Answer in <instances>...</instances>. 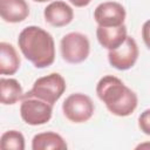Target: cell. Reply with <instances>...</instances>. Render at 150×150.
Segmentation results:
<instances>
[{"instance_id": "obj_8", "label": "cell", "mask_w": 150, "mask_h": 150, "mask_svg": "<svg viewBox=\"0 0 150 150\" xmlns=\"http://www.w3.org/2000/svg\"><path fill=\"white\" fill-rule=\"evenodd\" d=\"M127 16L125 8L122 4L116 1H104L100 4L94 11V19L97 26L114 27L124 25Z\"/></svg>"}, {"instance_id": "obj_9", "label": "cell", "mask_w": 150, "mask_h": 150, "mask_svg": "<svg viewBox=\"0 0 150 150\" xmlns=\"http://www.w3.org/2000/svg\"><path fill=\"white\" fill-rule=\"evenodd\" d=\"M43 18L53 27H66L74 19V9L62 0L49 2L43 9Z\"/></svg>"}, {"instance_id": "obj_20", "label": "cell", "mask_w": 150, "mask_h": 150, "mask_svg": "<svg viewBox=\"0 0 150 150\" xmlns=\"http://www.w3.org/2000/svg\"><path fill=\"white\" fill-rule=\"evenodd\" d=\"M35 2H47V1H52V0H33Z\"/></svg>"}, {"instance_id": "obj_14", "label": "cell", "mask_w": 150, "mask_h": 150, "mask_svg": "<svg viewBox=\"0 0 150 150\" xmlns=\"http://www.w3.org/2000/svg\"><path fill=\"white\" fill-rule=\"evenodd\" d=\"M23 90L21 83L13 77L0 79V101L4 105H13L22 100Z\"/></svg>"}, {"instance_id": "obj_17", "label": "cell", "mask_w": 150, "mask_h": 150, "mask_svg": "<svg viewBox=\"0 0 150 150\" xmlns=\"http://www.w3.org/2000/svg\"><path fill=\"white\" fill-rule=\"evenodd\" d=\"M141 34H142V39H143L144 45H145L146 48L150 50V19L146 20V21L143 23Z\"/></svg>"}, {"instance_id": "obj_2", "label": "cell", "mask_w": 150, "mask_h": 150, "mask_svg": "<svg viewBox=\"0 0 150 150\" xmlns=\"http://www.w3.org/2000/svg\"><path fill=\"white\" fill-rule=\"evenodd\" d=\"M96 95L109 112L118 117L130 116L138 104L137 94L114 75H105L98 80Z\"/></svg>"}, {"instance_id": "obj_4", "label": "cell", "mask_w": 150, "mask_h": 150, "mask_svg": "<svg viewBox=\"0 0 150 150\" xmlns=\"http://www.w3.org/2000/svg\"><path fill=\"white\" fill-rule=\"evenodd\" d=\"M62 59L71 64L86 61L90 53V42L87 35L80 32H70L62 36L60 41Z\"/></svg>"}, {"instance_id": "obj_16", "label": "cell", "mask_w": 150, "mask_h": 150, "mask_svg": "<svg viewBox=\"0 0 150 150\" xmlns=\"http://www.w3.org/2000/svg\"><path fill=\"white\" fill-rule=\"evenodd\" d=\"M138 128L143 134L150 136V109H145L138 116Z\"/></svg>"}, {"instance_id": "obj_12", "label": "cell", "mask_w": 150, "mask_h": 150, "mask_svg": "<svg viewBox=\"0 0 150 150\" xmlns=\"http://www.w3.org/2000/svg\"><path fill=\"white\" fill-rule=\"evenodd\" d=\"M21 64L20 56L12 43L1 41L0 42V74L1 75H14Z\"/></svg>"}, {"instance_id": "obj_5", "label": "cell", "mask_w": 150, "mask_h": 150, "mask_svg": "<svg viewBox=\"0 0 150 150\" xmlns=\"http://www.w3.org/2000/svg\"><path fill=\"white\" fill-rule=\"evenodd\" d=\"M95 111L91 98L82 93L70 94L62 103V112L64 117L76 124L89 121Z\"/></svg>"}, {"instance_id": "obj_1", "label": "cell", "mask_w": 150, "mask_h": 150, "mask_svg": "<svg viewBox=\"0 0 150 150\" xmlns=\"http://www.w3.org/2000/svg\"><path fill=\"white\" fill-rule=\"evenodd\" d=\"M21 54L39 69L52 66L55 61V42L49 32L39 26L25 27L18 36Z\"/></svg>"}, {"instance_id": "obj_19", "label": "cell", "mask_w": 150, "mask_h": 150, "mask_svg": "<svg viewBox=\"0 0 150 150\" xmlns=\"http://www.w3.org/2000/svg\"><path fill=\"white\" fill-rule=\"evenodd\" d=\"M136 149H150V143L149 142L139 143L138 145H136Z\"/></svg>"}, {"instance_id": "obj_13", "label": "cell", "mask_w": 150, "mask_h": 150, "mask_svg": "<svg viewBox=\"0 0 150 150\" xmlns=\"http://www.w3.org/2000/svg\"><path fill=\"white\" fill-rule=\"evenodd\" d=\"M64 138L54 131H45L34 135L32 139L33 150H67Z\"/></svg>"}, {"instance_id": "obj_6", "label": "cell", "mask_w": 150, "mask_h": 150, "mask_svg": "<svg viewBox=\"0 0 150 150\" xmlns=\"http://www.w3.org/2000/svg\"><path fill=\"white\" fill-rule=\"evenodd\" d=\"M20 116L28 125H43L53 116V105L40 98L23 94L20 104Z\"/></svg>"}, {"instance_id": "obj_3", "label": "cell", "mask_w": 150, "mask_h": 150, "mask_svg": "<svg viewBox=\"0 0 150 150\" xmlns=\"http://www.w3.org/2000/svg\"><path fill=\"white\" fill-rule=\"evenodd\" d=\"M67 89L64 77L59 73H50L46 76L36 79L30 90L25 93L27 96L40 98L52 105H54Z\"/></svg>"}, {"instance_id": "obj_7", "label": "cell", "mask_w": 150, "mask_h": 150, "mask_svg": "<svg viewBox=\"0 0 150 150\" xmlns=\"http://www.w3.org/2000/svg\"><path fill=\"white\" fill-rule=\"evenodd\" d=\"M139 56V49L134 38L129 36L116 49L108 50V61L117 70H128L135 66Z\"/></svg>"}, {"instance_id": "obj_11", "label": "cell", "mask_w": 150, "mask_h": 150, "mask_svg": "<svg viewBox=\"0 0 150 150\" xmlns=\"http://www.w3.org/2000/svg\"><path fill=\"white\" fill-rule=\"evenodd\" d=\"M29 15V6L26 0H0V16L5 22L19 23Z\"/></svg>"}, {"instance_id": "obj_10", "label": "cell", "mask_w": 150, "mask_h": 150, "mask_svg": "<svg viewBox=\"0 0 150 150\" xmlns=\"http://www.w3.org/2000/svg\"><path fill=\"white\" fill-rule=\"evenodd\" d=\"M127 38H128V30L125 25L114 26V27L97 26L96 28V39L98 43L108 50L118 48L125 41Z\"/></svg>"}, {"instance_id": "obj_18", "label": "cell", "mask_w": 150, "mask_h": 150, "mask_svg": "<svg viewBox=\"0 0 150 150\" xmlns=\"http://www.w3.org/2000/svg\"><path fill=\"white\" fill-rule=\"evenodd\" d=\"M68 1L75 7H86L91 2V0H68Z\"/></svg>"}, {"instance_id": "obj_15", "label": "cell", "mask_w": 150, "mask_h": 150, "mask_svg": "<svg viewBox=\"0 0 150 150\" xmlns=\"http://www.w3.org/2000/svg\"><path fill=\"white\" fill-rule=\"evenodd\" d=\"M0 148L2 150H25V136L18 130H7L0 137Z\"/></svg>"}]
</instances>
